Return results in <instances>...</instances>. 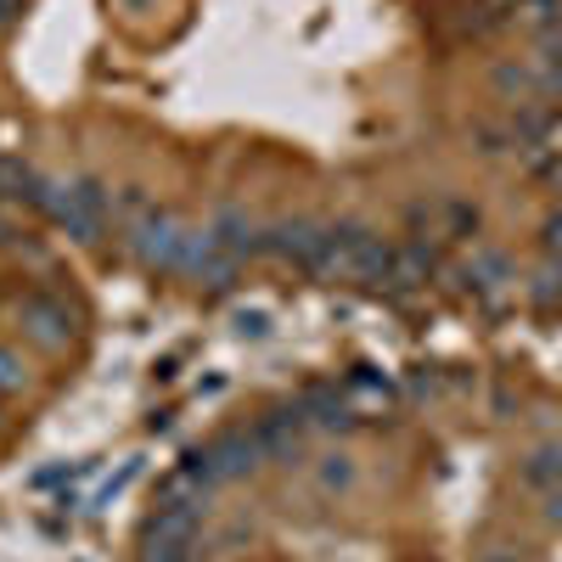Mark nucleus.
<instances>
[{"label": "nucleus", "instance_id": "obj_1", "mask_svg": "<svg viewBox=\"0 0 562 562\" xmlns=\"http://www.w3.org/2000/svg\"><path fill=\"white\" fill-rule=\"evenodd\" d=\"M259 461H265V450H259L254 434H220V439H209V445H198V450H186V456H180V473H192L203 490H214V484H231V479L259 473Z\"/></svg>", "mask_w": 562, "mask_h": 562}, {"label": "nucleus", "instance_id": "obj_2", "mask_svg": "<svg viewBox=\"0 0 562 562\" xmlns=\"http://www.w3.org/2000/svg\"><path fill=\"white\" fill-rule=\"evenodd\" d=\"M180 276H198L209 288H231V276H237V259H231L214 237V225H186L180 237V259H175Z\"/></svg>", "mask_w": 562, "mask_h": 562}, {"label": "nucleus", "instance_id": "obj_3", "mask_svg": "<svg viewBox=\"0 0 562 562\" xmlns=\"http://www.w3.org/2000/svg\"><path fill=\"white\" fill-rule=\"evenodd\" d=\"M180 237H186V225H180L175 214L153 209L147 220H135L130 248H135V259L147 265V270H175V259H180Z\"/></svg>", "mask_w": 562, "mask_h": 562}, {"label": "nucleus", "instance_id": "obj_4", "mask_svg": "<svg viewBox=\"0 0 562 562\" xmlns=\"http://www.w3.org/2000/svg\"><path fill=\"white\" fill-rule=\"evenodd\" d=\"M18 315H23L29 338H34L40 349H63V344L74 338V310H68V299H57V293H29V299L18 304Z\"/></svg>", "mask_w": 562, "mask_h": 562}, {"label": "nucleus", "instance_id": "obj_5", "mask_svg": "<svg viewBox=\"0 0 562 562\" xmlns=\"http://www.w3.org/2000/svg\"><path fill=\"white\" fill-rule=\"evenodd\" d=\"M214 237H220V248L231 254V259H259V254H270V225H259V220H248L243 209H220L214 214Z\"/></svg>", "mask_w": 562, "mask_h": 562}, {"label": "nucleus", "instance_id": "obj_6", "mask_svg": "<svg viewBox=\"0 0 562 562\" xmlns=\"http://www.w3.org/2000/svg\"><path fill=\"white\" fill-rule=\"evenodd\" d=\"M299 411H304L310 428H321V434H355V428H360L355 411L344 405V394H338L333 383H315V389H304V394H299Z\"/></svg>", "mask_w": 562, "mask_h": 562}, {"label": "nucleus", "instance_id": "obj_7", "mask_svg": "<svg viewBox=\"0 0 562 562\" xmlns=\"http://www.w3.org/2000/svg\"><path fill=\"white\" fill-rule=\"evenodd\" d=\"M315 243H321V225L315 220H276L270 225V254L299 265L304 276L315 270Z\"/></svg>", "mask_w": 562, "mask_h": 562}, {"label": "nucleus", "instance_id": "obj_8", "mask_svg": "<svg viewBox=\"0 0 562 562\" xmlns=\"http://www.w3.org/2000/svg\"><path fill=\"white\" fill-rule=\"evenodd\" d=\"M209 506H158L147 518V540H175V546H192V535L203 529Z\"/></svg>", "mask_w": 562, "mask_h": 562}, {"label": "nucleus", "instance_id": "obj_9", "mask_svg": "<svg viewBox=\"0 0 562 562\" xmlns=\"http://www.w3.org/2000/svg\"><path fill=\"white\" fill-rule=\"evenodd\" d=\"M461 281H467V288H473V293H501V288H506V281H512V265H506L501 254H490V248H479L473 259H467V265H461Z\"/></svg>", "mask_w": 562, "mask_h": 562}, {"label": "nucleus", "instance_id": "obj_10", "mask_svg": "<svg viewBox=\"0 0 562 562\" xmlns=\"http://www.w3.org/2000/svg\"><path fill=\"white\" fill-rule=\"evenodd\" d=\"M68 203H74L79 214H90L97 225L113 214V192H108V186H102L97 175H79V180H68Z\"/></svg>", "mask_w": 562, "mask_h": 562}, {"label": "nucleus", "instance_id": "obj_11", "mask_svg": "<svg viewBox=\"0 0 562 562\" xmlns=\"http://www.w3.org/2000/svg\"><path fill=\"white\" fill-rule=\"evenodd\" d=\"M524 484L540 490V495L562 490V450H557V445H546V450H535V456L524 461Z\"/></svg>", "mask_w": 562, "mask_h": 562}, {"label": "nucleus", "instance_id": "obj_12", "mask_svg": "<svg viewBox=\"0 0 562 562\" xmlns=\"http://www.w3.org/2000/svg\"><path fill=\"white\" fill-rule=\"evenodd\" d=\"M529 299H535V304H546V310H551V304H562V254H546V265L529 276Z\"/></svg>", "mask_w": 562, "mask_h": 562}, {"label": "nucleus", "instance_id": "obj_13", "mask_svg": "<svg viewBox=\"0 0 562 562\" xmlns=\"http://www.w3.org/2000/svg\"><path fill=\"white\" fill-rule=\"evenodd\" d=\"M562 23V0H524V12H518V29L535 40V34H546V29H557Z\"/></svg>", "mask_w": 562, "mask_h": 562}, {"label": "nucleus", "instance_id": "obj_14", "mask_svg": "<svg viewBox=\"0 0 562 562\" xmlns=\"http://www.w3.org/2000/svg\"><path fill=\"white\" fill-rule=\"evenodd\" d=\"M23 383H29V371H23V355L0 344V394H23Z\"/></svg>", "mask_w": 562, "mask_h": 562}, {"label": "nucleus", "instance_id": "obj_15", "mask_svg": "<svg viewBox=\"0 0 562 562\" xmlns=\"http://www.w3.org/2000/svg\"><path fill=\"white\" fill-rule=\"evenodd\" d=\"M349 484H355L349 456H326V467H321V490H349Z\"/></svg>", "mask_w": 562, "mask_h": 562}, {"label": "nucleus", "instance_id": "obj_16", "mask_svg": "<svg viewBox=\"0 0 562 562\" xmlns=\"http://www.w3.org/2000/svg\"><path fill=\"white\" fill-rule=\"evenodd\" d=\"M135 473H140V461H124L119 473H113V479L102 484V495H97V501H102V506H113V501H119V495H124V490L135 484Z\"/></svg>", "mask_w": 562, "mask_h": 562}, {"label": "nucleus", "instance_id": "obj_17", "mask_svg": "<svg viewBox=\"0 0 562 562\" xmlns=\"http://www.w3.org/2000/svg\"><path fill=\"white\" fill-rule=\"evenodd\" d=\"M540 243H546V254H562V209H557V214H546V225H540Z\"/></svg>", "mask_w": 562, "mask_h": 562}, {"label": "nucleus", "instance_id": "obj_18", "mask_svg": "<svg viewBox=\"0 0 562 562\" xmlns=\"http://www.w3.org/2000/svg\"><path fill=\"white\" fill-rule=\"evenodd\" d=\"M237 326H243V333H254V338H265V333H270V315H259V310H243V315H237Z\"/></svg>", "mask_w": 562, "mask_h": 562}, {"label": "nucleus", "instance_id": "obj_19", "mask_svg": "<svg viewBox=\"0 0 562 562\" xmlns=\"http://www.w3.org/2000/svg\"><path fill=\"white\" fill-rule=\"evenodd\" d=\"M546 518H551V524H562V490H551V495H546Z\"/></svg>", "mask_w": 562, "mask_h": 562}, {"label": "nucleus", "instance_id": "obj_20", "mask_svg": "<svg viewBox=\"0 0 562 562\" xmlns=\"http://www.w3.org/2000/svg\"><path fill=\"white\" fill-rule=\"evenodd\" d=\"M18 237H23V231H18V225H12V220H0V248H12V243H18Z\"/></svg>", "mask_w": 562, "mask_h": 562}, {"label": "nucleus", "instance_id": "obj_21", "mask_svg": "<svg viewBox=\"0 0 562 562\" xmlns=\"http://www.w3.org/2000/svg\"><path fill=\"white\" fill-rule=\"evenodd\" d=\"M484 562H518V557H506V551H501V557H484Z\"/></svg>", "mask_w": 562, "mask_h": 562}]
</instances>
